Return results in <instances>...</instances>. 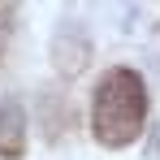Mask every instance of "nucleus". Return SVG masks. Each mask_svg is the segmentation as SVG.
Here are the masks:
<instances>
[{"mask_svg":"<svg viewBox=\"0 0 160 160\" xmlns=\"http://www.w3.org/2000/svg\"><path fill=\"white\" fill-rule=\"evenodd\" d=\"M147 121V87L143 78L117 65L95 82V100H91V130L100 147H130L143 134Z\"/></svg>","mask_w":160,"mask_h":160,"instance_id":"f257e3e1","label":"nucleus"},{"mask_svg":"<svg viewBox=\"0 0 160 160\" xmlns=\"http://www.w3.org/2000/svg\"><path fill=\"white\" fill-rule=\"evenodd\" d=\"M87 61H91L87 35L74 30V26H61V35L52 39V65L61 69V78H78L82 69H87Z\"/></svg>","mask_w":160,"mask_h":160,"instance_id":"f03ea898","label":"nucleus"},{"mask_svg":"<svg viewBox=\"0 0 160 160\" xmlns=\"http://www.w3.org/2000/svg\"><path fill=\"white\" fill-rule=\"evenodd\" d=\"M26 152V108L18 100H0V160H18Z\"/></svg>","mask_w":160,"mask_h":160,"instance_id":"7ed1b4c3","label":"nucleus"}]
</instances>
